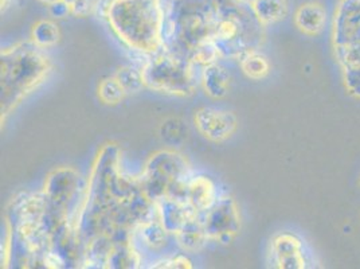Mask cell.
<instances>
[{"label":"cell","mask_w":360,"mask_h":269,"mask_svg":"<svg viewBox=\"0 0 360 269\" xmlns=\"http://www.w3.org/2000/svg\"><path fill=\"white\" fill-rule=\"evenodd\" d=\"M155 214V204L137 177L124 173L120 147L108 143L97 152L75 217L84 245L97 236L134 239L137 226Z\"/></svg>","instance_id":"cell-1"},{"label":"cell","mask_w":360,"mask_h":269,"mask_svg":"<svg viewBox=\"0 0 360 269\" xmlns=\"http://www.w3.org/2000/svg\"><path fill=\"white\" fill-rule=\"evenodd\" d=\"M103 15L125 49L148 57L165 49V0H106Z\"/></svg>","instance_id":"cell-2"},{"label":"cell","mask_w":360,"mask_h":269,"mask_svg":"<svg viewBox=\"0 0 360 269\" xmlns=\"http://www.w3.org/2000/svg\"><path fill=\"white\" fill-rule=\"evenodd\" d=\"M53 70L45 50L27 41L6 46L0 53L1 125L30 94L39 89Z\"/></svg>","instance_id":"cell-3"},{"label":"cell","mask_w":360,"mask_h":269,"mask_svg":"<svg viewBox=\"0 0 360 269\" xmlns=\"http://www.w3.org/2000/svg\"><path fill=\"white\" fill-rule=\"evenodd\" d=\"M214 0H169L165 4V50L190 58L196 47L212 41Z\"/></svg>","instance_id":"cell-4"},{"label":"cell","mask_w":360,"mask_h":269,"mask_svg":"<svg viewBox=\"0 0 360 269\" xmlns=\"http://www.w3.org/2000/svg\"><path fill=\"white\" fill-rule=\"evenodd\" d=\"M215 27L212 41L224 58L238 60L259 50L265 42V26L257 19L249 0H214Z\"/></svg>","instance_id":"cell-5"},{"label":"cell","mask_w":360,"mask_h":269,"mask_svg":"<svg viewBox=\"0 0 360 269\" xmlns=\"http://www.w3.org/2000/svg\"><path fill=\"white\" fill-rule=\"evenodd\" d=\"M194 177L193 165L179 151L152 154L139 175L143 190L152 202L165 196L184 198L186 187Z\"/></svg>","instance_id":"cell-6"},{"label":"cell","mask_w":360,"mask_h":269,"mask_svg":"<svg viewBox=\"0 0 360 269\" xmlns=\"http://www.w3.org/2000/svg\"><path fill=\"white\" fill-rule=\"evenodd\" d=\"M195 68L188 58L163 49L141 66L144 87L167 96L191 97L198 89Z\"/></svg>","instance_id":"cell-7"},{"label":"cell","mask_w":360,"mask_h":269,"mask_svg":"<svg viewBox=\"0 0 360 269\" xmlns=\"http://www.w3.org/2000/svg\"><path fill=\"white\" fill-rule=\"evenodd\" d=\"M332 45L342 66L360 63V0H340L333 15Z\"/></svg>","instance_id":"cell-8"},{"label":"cell","mask_w":360,"mask_h":269,"mask_svg":"<svg viewBox=\"0 0 360 269\" xmlns=\"http://www.w3.org/2000/svg\"><path fill=\"white\" fill-rule=\"evenodd\" d=\"M42 193L58 217L68 223H75L85 193V186H82L81 177L75 168L58 167L53 170L45 180Z\"/></svg>","instance_id":"cell-9"},{"label":"cell","mask_w":360,"mask_h":269,"mask_svg":"<svg viewBox=\"0 0 360 269\" xmlns=\"http://www.w3.org/2000/svg\"><path fill=\"white\" fill-rule=\"evenodd\" d=\"M202 218L207 237L217 244L229 245L240 234V208L231 195H219L210 209L202 214Z\"/></svg>","instance_id":"cell-10"},{"label":"cell","mask_w":360,"mask_h":269,"mask_svg":"<svg viewBox=\"0 0 360 269\" xmlns=\"http://www.w3.org/2000/svg\"><path fill=\"white\" fill-rule=\"evenodd\" d=\"M194 125L199 134L206 140L224 143L238 131V119L230 111L203 106L194 113Z\"/></svg>","instance_id":"cell-11"},{"label":"cell","mask_w":360,"mask_h":269,"mask_svg":"<svg viewBox=\"0 0 360 269\" xmlns=\"http://www.w3.org/2000/svg\"><path fill=\"white\" fill-rule=\"evenodd\" d=\"M270 257L276 268H308L304 241L295 233L281 232L270 239Z\"/></svg>","instance_id":"cell-12"},{"label":"cell","mask_w":360,"mask_h":269,"mask_svg":"<svg viewBox=\"0 0 360 269\" xmlns=\"http://www.w3.org/2000/svg\"><path fill=\"white\" fill-rule=\"evenodd\" d=\"M153 204L156 217L171 236H175L188 218L198 213L181 196H165Z\"/></svg>","instance_id":"cell-13"},{"label":"cell","mask_w":360,"mask_h":269,"mask_svg":"<svg viewBox=\"0 0 360 269\" xmlns=\"http://www.w3.org/2000/svg\"><path fill=\"white\" fill-rule=\"evenodd\" d=\"M219 195L218 187L210 177L194 174L186 187L184 199L193 209L203 214L217 202Z\"/></svg>","instance_id":"cell-14"},{"label":"cell","mask_w":360,"mask_h":269,"mask_svg":"<svg viewBox=\"0 0 360 269\" xmlns=\"http://www.w3.org/2000/svg\"><path fill=\"white\" fill-rule=\"evenodd\" d=\"M295 26L307 37H319L327 25V11L317 1H305L300 4L293 15Z\"/></svg>","instance_id":"cell-15"},{"label":"cell","mask_w":360,"mask_h":269,"mask_svg":"<svg viewBox=\"0 0 360 269\" xmlns=\"http://www.w3.org/2000/svg\"><path fill=\"white\" fill-rule=\"evenodd\" d=\"M174 237L178 242V246L186 254L200 252L210 241L207 237L200 213H195L194 215H191Z\"/></svg>","instance_id":"cell-16"},{"label":"cell","mask_w":360,"mask_h":269,"mask_svg":"<svg viewBox=\"0 0 360 269\" xmlns=\"http://www.w3.org/2000/svg\"><path fill=\"white\" fill-rule=\"evenodd\" d=\"M199 84L206 96H209L212 100H221L229 94L231 85V75L229 73L225 66L217 62L202 68Z\"/></svg>","instance_id":"cell-17"},{"label":"cell","mask_w":360,"mask_h":269,"mask_svg":"<svg viewBox=\"0 0 360 269\" xmlns=\"http://www.w3.org/2000/svg\"><path fill=\"white\" fill-rule=\"evenodd\" d=\"M135 236L140 239L141 244L146 248H148L153 252V251H162L168 244V237L171 234L165 230V226L156 217V211H155V214L150 218L137 226Z\"/></svg>","instance_id":"cell-18"},{"label":"cell","mask_w":360,"mask_h":269,"mask_svg":"<svg viewBox=\"0 0 360 269\" xmlns=\"http://www.w3.org/2000/svg\"><path fill=\"white\" fill-rule=\"evenodd\" d=\"M257 19L265 26L283 22L289 13L288 0H249Z\"/></svg>","instance_id":"cell-19"},{"label":"cell","mask_w":360,"mask_h":269,"mask_svg":"<svg viewBox=\"0 0 360 269\" xmlns=\"http://www.w3.org/2000/svg\"><path fill=\"white\" fill-rule=\"evenodd\" d=\"M240 70L250 80L261 81L270 75L271 66L266 56H264L259 50H252L245 53L238 58Z\"/></svg>","instance_id":"cell-20"},{"label":"cell","mask_w":360,"mask_h":269,"mask_svg":"<svg viewBox=\"0 0 360 269\" xmlns=\"http://www.w3.org/2000/svg\"><path fill=\"white\" fill-rule=\"evenodd\" d=\"M60 26L50 19H41L31 27L30 39L32 44L41 49H51L58 45L60 41Z\"/></svg>","instance_id":"cell-21"},{"label":"cell","mask_w":360,"mask_h":269,"mask_svg":"<svg viewBox=\"0 0 360 269\" xmlns=\"http://www.w3.org/2000/svg\"><path fill=\"white\" fill-rule=\"evenodd\" d=\"M97 96L103 104L115 105L120 104L121 101L127 97L125 90L122 89L120 82L115 75L104 78L97 88Z\"/></svg>","instance_id":"cell-22"},{"label":"cell","mask_w":360,"mask_h":269,"mask_svg":"<svg viewBox=\"0 0 360 269\" xmlns=\"http://www.w3.org/2000/svg\"><path fill=\"white\" fill-rule=\"evenodd\" d=\"M115 77L117 78V81L120 82L122 89L125 90L127 96L136 94L139 92H141L144 87V81H143V75H141V69H137L135 66H121Z\"/></svg>","instance_id":"cell-23"},{"label":"cell","mask_w":360,"mask_h":269,"mask_svg":"<svg viewBox=\"0 0 360 269\" xmlns=\"http://www.w3.org/2000/svg\"><path fill=\"white\" fill-rule=\"evenodd\" d=\"M222 58H224L222 53L218 49L217 44L214 41H207L199 47H196L188 60L191 61L193 63H195L196 66L205 68V66L219 62V60H222Z\"/></svg>","instance_id":"cell-24"},{"label":"cell","mask_w":360,"mask_h":269,"mask_svg":"<svg viewBox=\"0 0 360 269\" xmlns=\"http://www.w3.org/2000/svg\"><path fill=\"white\" fill-rule=\"evenodd\" d=\"M342 72L347 93L360 100V63L342 66Z\"/></svg>","instance_id":"cell-25"},{"label":"cell","mask_w":360,"mask_h":269,"mask_svg":"<svg viewBox=\"0 0 360 269\" xmlns=\"http://www.w3.org/2000/svg\"><path fill=\"white\" fill-rule=\"evenodd\" d=\"M152 269H191L194 268L191 258L186 254H174L148 265Z\"/></svg>","instance_id":"cell-26"},{"label":"cell","mask_w":360,"mask_h":269,"mask_svg":"<svg viewBox=\"0 0 360 269\" xmlns=\"http://www.w3.org/2000/svg\"><path fill=\"white\" fill-rule=\"evenodd\" d=\"M70 11V15L75 18H89L97 10L96 0H63Z\"/></svg>","instance_id":"cell-27"},{"label":"cell","mask_w":360,"mask_h":269,"mask_svg":"<svg viewBox=\"0 0 360 269\" xmlns=\"http://www.w3.org/2000/svg\"><path fill=\"white\" fill-rule=\"evenodd\" d=\"M49 11H50V15L53 16V18H57V19L70 15L69 7H68V4L63 0H60V1L54 3L53 6H50Z\"/></svg>","instance_id":"cell-28"},{"label":"cell","mask_w":360,"mask_h":269,"mask_svg":"<svg viewBox=\"0 0 360 269\" xmlns=\"http://www.w3.org/2000/svg\"><path fill=\"white\" fill-rule=\"evenodd\" d=\"M14 0H0V6H1V14L6 13L11 6H13Z\"/></svg>","instance_id":"cell-29"},{"label":"cell","mask_w":360,"mask_h":269,"mask_svg":"<svg viewBox=\"0 0 360 269\" xmlns=\"http://www.w3.org/2000/svg\"><path fill=\"white\" fill-rule=\"evenodd\" d=\"M37 1H39V3H41V4H44V6L50 7V6H53L54 3H57V1H60V0H37Z\"/></svg>","instance_id":"cell-30"},{"label":"cell","mask_w":360,"mask_h":269,"mask_svg":"<svg viewBox=\"0 0 360 269\" xmlns=\"http://www.w3.org/2000/svg\"><path fill=\"white\" fill-rule=\"evenodd\" d=\"M359 187H360V178H359Z\"/></svg>","instance_id":"cell-31"}]
</instances>
